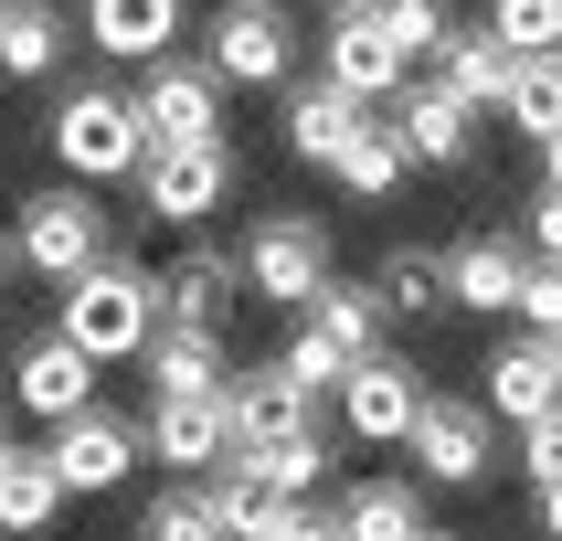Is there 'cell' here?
Here are the masks:
<instances>
[{"mask_svg":"<svg viewBox=\"0 0 562 541\" xmlns=\"http://www.w3.org/2000/svg\"><path fill=\"white\" fill-rule=\"evenodd\" d=\"M54 159L64 181H138V159H149V117H138V86H106V75H86V86L54 95Z\"/></svg>","mask_w":562,"mask_h":541,"instance_id":"1","label":"cell"},{"mask_svg":"<svg viewBox=\"0 0 562 541\" xmlns=\"http://www.w3.org/2000/svg\"><path fill=\"white\" fill-rule=\"evenodd\" d=\"M54 329L75 350H95V361H138L159 329V277L149 266H127V255H95L86 277L54 286Z\"/></svg>","mask_w":562,"mask_h":541,"instance_id":"2","label":"cell"},{"mask_svg":"<svg viewBox=\"0 0 562 541\" xmlns=\"http://www.w3.org/2000/svg\"><path fill=\"white\" fill-rule=\"evenodd\" d=\"M11 255L43 286H64V277H86L95 255H117V213L95 202V181H54V191H32L22 213H11Z\"/></svg>","mask_w":562,"mask_h":541,"instance_id":"3","label":"cell"},{"mask_svg":"<svg viewBox=\"0 0 562 541\" xmlns=\"http://www.w3.org/2000/svg\"><path fill=\"white\" fill-rule=\"evenodd\" d=\"M43 457H54L64 499H117L127 477H138V457H149V425H138V414H117L106 393H95L86 414L43 425Z\"/></svg>","mask_w":562,"mask_h":541,"instance_id":"4","label":"cell"},{"mask_svg":"<svg viewBox=\"0 0 562 541\" xmlns=\"http://www.w3.org/2000/svg\"><path fill=\"white\" fill-rule=\"evenodd\" d=\"M223 202H234V149L223 138H149V159H138V213L149 223L202 234Z\"/></svg>","mask_w":562,"mask_h":541,"instance_id":"5","label":"cell"},{"mask_svg":"<svg viewBox=\"0 0 562 541\" xmlns=\"http://www.w3.org/2000/svg\"><path fill=\"white\" fill-rule=\"evenodd\" d=\"M404 457L425 488H477V477L499 467V414L477 404V393H425L404 425Z\"/></svg>","mask_w":562,"mask_h":541,"instance_id":"6","label":"cell"},{"mask_svg":"<svg viewBox=\"0 0 562 541\" xmlns=\"http://www.w3.org/2000/svg\"><path fill=\"white\" fill-rule=\"evenodd\" d=\"M329 286V223L318 213H255L245 234V297L255 308H308Z\"/></svg>","mask_w":562,"mask_h":541,"instance_id":"7","label":"cell"},{"mask_svg":"<svg viewBox=\"0 0 562 541\" xmlns=\"http://www.w3.org/2000/svg\"><path fill=\"white\" fill-rule=\"evenodd\" d=\"M223 64L213 54H149L138 64V117H149V138H223Z\"/></svg>","mask_w":562,"mask_h":541,"instance_id":"8","label":"cell"},{"mask_svg":"<svg viewBox=\"0 0 562 541\" xmlns=\"http://www.w3.org/2000/svg\"><path fill=\"white\" fill-rule=\"evenodd\" d=\"M202 54L223 64V86H286L308 43H297V22H286L277 0H223L213 32H202Z\"/></svg>","mask_w":562,"mask_h":541,"instance_id":"9","label":"cell"},{"mask_svg":"<svg viewBox=\"0 0 562 541\" xmlns=\"http://www.w3.org/2000/svg\"><path fill=\"white\" fill-rule=\"evenodd\" d=\"M318 75H329V86H350L361 106H393V95L414 86V54L393 43V32H382V11H372V0H350V11H329Z\"/></svg>","mask_w":562,"mask_h":541,"instance_id":"10","label":"cell"},{"mask_svg":"<svg viewBox=\"0 0 562 541\" xmlns=\"http://www.w3.org/2000/svg\"><path fill=\"white\" fill-rule=\"evenodd\" d=\"M414 404H425V372H414L404 350H361L340 372V436L350 446H404Z\"/></svg>","mask_w":562,"mask_h":541,"instance_id":"11","label":"cell"},{"mask_svg":"<svg viewBox=\"0 0 562 541\" xmlns=\"http://www.w3.org/2000/svg\"><path fill=\"white\" fill-rule=\"evenodd\" d=\"M138 425H149V457L170 477H213L223 457H234V404H223V393H149Z\"/></svg>","mask_w":562,"mask_h":541,"instance_id":"12","label":"cell"},{"mask_svg":"<svg viewBox=\"0 0 562 541\" xmlns=\"http://www.w3.org/2000/svg\"><path fill=\"white\" fill-rule=\"evenodd\" d=\"M95 350H75L64 329H43V340H22L11 350V404L32 414V425H64V414H86L95 404Z\"/></svg>","mask_w":562,"mask_h":541,"instance_id":"13","label":"cell"},{"mask_svg":"<svg viewBox=\"0 0 562 541\" xmlns=\"http://www.w3.org/2000/svg\"><path fill=\"white\" fill-rule=\"evenodd\" d=\"M382 117L404 127L414 170H468V159H477V106H468V95H457V86H436V75H414V86L393 95Z\"/></svg>","mask_w":562,"mask_h":541,"instance_id":"14","label":"cell"},{"mask_svg":"<svg viewBox=\"0 0 562 541\" xmlns=\"http://www.w3.org/2000/svg\"><path fill=\"white\" fill-rule=\"evenodd\" d=\"M223 404H234V446H277L297 425H318V393L286 361H245V372H223Z\"/></svg>","mask_w":562,"mask_h":541,"instance_id":"15","label":"cell"},{"mask_svg":"<svg viewBox=\"0 0 562 541\" xmlns=\"http://www.w3.org/2000/svg\"><path fill=\"white\" fill-rule=\"evenodd\" d=\"M520 277H531V234H468V245H446V297L477 308V318L520 308Z\"/></svg>","mask_w":562,"mask_h":541,"instance_id":"16","label":"cell"},{"mask_svg":"<svg viewBox=\"0 0 562 541\" xmlns=\"http://www.w3.org/2000/svg\"><path fill=\"white\" fill-rule=\"evenodd\" d=\"M372 117L350 86H329V75H286V117H277V138H286V159H308V170H329V159L350 149V127Z\"/></svg>","mask_w":562,"mask_h":541,"instance_id":"17","label":"cell"},{"mask_svg":"<svg viewBox=\"0 0 562 541\" xmlns=\"http://www.w3.org/2000/svg\"><path fill=\"white\" fill-rule=\"evenodd\" d=\"M477 382H488L477 404L499 414V425H531V414H552V404H562V372H552V340H541V329H520V340H499Z\"/></svg>","mask_w":562,"mask_h":541,"instance_id":"18","label":"cell"},{"mask_svg":"<svg viewBox=\"0 0 562 541\" xmlns=\"http://www.w3.org/2000/svg\"><path fill=\"white\" fill-rule=\"evenodd\" d=\"M181 22H191V0H86V43H95L106 64L170 54V43H181Z\"/></svg>","mask_w":562,"mask_h":541,"instance_id":"19","label":"cell"},{"mask_svg":"<svg viewBox=\"0 0 562 541\" xmlns=\"http://www.w3.org/2000/svg\"><path fill=\"white\" fill-rule=\"evenodd\" d=\"M234 297H245V255H223V245H191L159 277V318H191V329H223Z\"/></svg>","mask_w":562,"mask_h":541,"instance_id":"20","label":"cell"},{"mask_svg":"<svg viewBox=\"0 0 562 541\" xmlns=\"http://www.w3.org/2000/svg\"><path fill=\"white\" fill-rule=\"evenodd\" d=\"M509 64H520V43H499V32L488 22H457L436 43V64H425V75H436V86H457L477 106V117H499V95H509Z\"/></svg>","mask_w":562,"mask_h":541,"instance_id":"21","label":"cell"},{"mask_svg":"<svg viewBox=\"0 0 562 541\" xmlns=\"http://www.w3.org/2000/svg\"><path fill=\"white\" fill-rule=\"evenodd\" d=\"M138 372H149V393H223V329H191V318H159L149 350H138Z\"/></svg>","mask_w":562,"mask_h":541,"instance_id":"22","label":"cell"},{"mask_svg":"<svg viewBox=\"0 0 562 541\" xmlns=\"http://www.w3.org/2000/svg\"><path fill=\"white\" fill-rule=\"evenodd\" d=\"M64 520V477L43 446H0V541H43Z\"/></svg>","mask_w":562,"mask_h":541,"instance_id":"23","label":"cell"},{"mask_svg":"<svg viewBox=\"0 0 562 541\" xmlns=\"http://www.w3.org/2000/svg\"><path fill=\"white\" fill-rule=\"evenodd\" d=\"M425 531V477H350L340 488V541H414Z\"/></svg>","mask_w":562,"mask_h":541,"instance_id":"24","label":"cell"},{"mask_svg":"<svg viewBox=\"0 0 562 541\" xmlns=\"http://www.w3.org/2000/svg\"><path fill=\"white\" fill-rule=\"evenodd\" d=\"M297 318H308V329H329V340L361 361V350H382V329H393V297H382V277H340V266H329V286H318Z\"/></svg>","mask_w":562,"mask_h":541,"instance_id":"25","label":"cell"},{"mask_svg":"<svg viewBox=\"0 0 562 541\" xmlns=\"http://www.w3.org/2000/svg\"><path fill=\"white\" fill-rule=\"evenodd\" d=\"M404 170H414V149H404V127L382 117V106L350 127V149L329 159V181H340L350 202H393V191H404Z\"/></svg>","mask_w":562,"mask_h":541,"instance_id":"26","label":"cell"},{"mask_svg":"<svg viewBox=\"0 0 562 541\" xmlns=\"http://www.w3.org/2000/svg\"><path fill=\"white\" fill-rule=\"evenodd\" d=\"M64 43H75V32H64L54 0H11V11H0V75H11V86H54Z\"/></svg>","mask_w":562,"mask_h":541,"instance_id":"27","label":"cell"},{"mask_svg":"<svg viewBox=\"0 0 562 541\" xmlns=\"http://www.w3.org/2000/svg\"><path fill=\"white\" fill-rule=\"evenodd\" d=\"M234 457H245V467L266 477L277 499H308V488H329V467H340L318 425H297V436H277V446H234Z\"/></svg>","mask_w":562,"mask_h":541,"instance_id":"28","label":"cell"},{"mask_svg":"<svg viewBox=\"0 0 562 541\" xmlns=\"http://www.w3.org/2000/svg\"><path fill=\"white\" fill-rule=\"evenodd\" d=\"M138 541H234V531H223V509H213L202 477H170V488L138 509Z\"/></svg>","mask_w":562,"mask_h":541,"instance_id":"29","label":"cell"},{"mask_svg":"<svg viewBox=\"0 0 562 541\" xmlns=\"http://www.w3.org/2000/svg\"><path fill=\"white\" fill-rule=\"evenodd\" d=\"M499 117L520 127V138H552V127H562V54H520V64H509Z\"/></svg>","mask_w":562,"mask_h":541,"instance_id":"30","label":"cell"},{"mask_svg":"<svg viewBox=\"0 0 562 541\" xmlns=\"http://www.w3.org/2000/svg\"><path fill=\"white\" fill-rule=\"evenodd\" d=\"M382 297H393V318H446V308H457V297H446V255L393 245V255H382Z\"/></svg>","mask_w":562,"mask_h":541,"instance_id":"31","label":"cell"},{"mask_svg":"<svg viewBox=\"0 0 562 541\" xmlns=\"http://www.w3.org/2000/svg\"><path fill=\"white\" fill-rule=\"evenodd\" d=\"M202 488H213V509H223V531H234V541H255L266 520H277V488H266V477H255L245 457H223V467L202 477Z\"/></svg>","mask_w":562,"mask_h":541,"instance_id":"32","label":"cell"},{"mask_svg":"<svg viewBox=\"0 0 562 541\" xmlns=\"http://www.w3.org/2000/svg\"><path fill=\"white\" fill-rule=\"evenodd\" d=\"M477 22L499 43H520V54H562V0H488Z\"/></svg>","mask_w":562,"mask_h":541,"instance_id":"33","label":"cell"},{"mask_svg":"<svg viewBox=\"0 0 562 541\" xmlns=\"http://www.w3.org/2000/svg\"><path fill=\"white\" fill-rule=\"evenodd\" d=\"M372 11H382V32H393L414 64H436V43L457 32V11H446V0H372Z\"/></svg>","mask_w":562,"mask_h":541,"instance_id":"34","label":"cell"},{"mask_svg":"<svg viewBox=\"0 0 562 541\" xmlns=\"http://www.w3.org/2000/svg\"><path fill=\"white\" fill-rule=\"evenodd\" d=\"M277 361H286L297 382H308V393H340V372H350V350L329 340V329H308V318H297V340H286Z\"/></svg>","mask_w":562,"mask_h":541,"instance_id":"35","label":"cell"},{"mask_svg":"<svg viewBox=\"0 0 562 541\" xmlns=\"http://www.w3.org/2000/svg\"><path fill=\"white\" fill-rule=\"evenodd\" d=\"M520 329H562V255H531V277H520Z\"/></svg>","mask_w":562,"mask_h":541,"instance_id":"36","label":"cell"},{"mask_svg":"<svg viewBox=\"0 0 562 541\" xmlns=\"http://www.w3.org/2000/svg\"><path fill=\"white\" fill-rule=\"evenodd\" d=\"M520 477H531V488H541V477H562V404L520 425Z\"/></svg>","mask_w":562,"mask_h":541,"instance_id":"37","label":"cell"},{"mask_svg":"<svg viewBox=\"0 0 562 541\" xmlns=\"http://www.w3.org/2000/svg\"><path fill=\"white\" fill-rule=\"evenodd\" d=\"M255 541H340V509H308V499H277V520Z\"/></svg>","mask_w":562,"mask_h":541,"instance_id":"38","label":"cell"},{"mask_svg":"<svg viewBox=\"0 0 562 541\" xmlns=\"http://www.w3.org/2000/svg\"><path fill=\"white\" fill-rule=\"evenodd\" d=\"M520 234H531V255H562V191H552V181L531 191V213H520Z\"/></svg>","mask_w":562,"mask_h":541,"instance_id":"39","label":"cell"},{"mask_svg":"<svg viewBox=\"0 0 562 541\" xmlns=\"http://www.w3.org/2000/svg\"><path fill=\"white\" fill-rule=\"evenodd\" d=\"M531 520H541V541H562V477H541V488H531Z\"/></svg>","mask_w":562,"mask_h":541,"instance_id":"40","label":"cell"},{"mask_svg":"<svg viewBox=\"0 0 562 541\" xmlns=\"http://www.w3.org/2000/svg\"><path fill=\"white\" fill-rule=\"evenodd\" d=\"M531 149H541V181L562 191V127H552V138H531Z\"/></svg>","mask_w":562,"mask_h":541,"instance_id":"41","label":"cell"},{"mask_svg":"<svg viewBox=\"0 0 562 541\" xmlns=\"http://www.w3.org/2000/svg\"><path fill=\"white\" fill-rule=\"evenodd\" d=\"M11 277H22V255H11V234H0V297H11Z\"/></svg>","mask_w":562,"mask_h":541,"instance_id":"42","label":"cell"},{"mask_svg":"<svg viewBox=\"0 0 562 541\" xmlns=\"http://www.w3.org/2000/svg\"><path fill=\"white\" fill-rule=\"evenodd\" d=\"M11 414H22V404H0V446H11Z\"/></svg>","mask_w":562,"mask_h":541,"instance_id":"43","label":"cell"},{"mask_svg":"<svg viewBox=\"0 0 562 541\" xmlns=\"http://www.w3.org/2000/svg\"><path fill=\"white\" fill-rule=\"evenodd\" d=\"M541 340H552V372H562V329H541Z\"/></svg>","mask_w":562,"mask_h":541,"instance_id":"44","label":"cell"},{"mask_svg":"<svg viewBox=\"0 0 562 541\" xmlns=\"http://www.w3.org/2000/svg\"><path fill=\"white\" fill-rule=\"evenodd\" d=\"M414 541H457V531H436V520H425V531H414Z\"/></svg>","mask_w":562,"mask_h":541,"instance_id":"45","label":"cell"},{"mask_svg":"<svg viewBox=\"0 0 562 541\" xmlns=\"http://www.w3.org/2000/svg\"><path fill=\"white\" fill-rule=\"evenodd\" d=\"M318 11H350V0H318Z\"/></svg>","mask_w":562,"mask_h":541,"instance_id":"46","label":"cell"},{"mask_svg":"<svg viewBox=\"0 0 562 541\" xmlns=\"http://www.w3.org/2000/svg\"><path fill=\"white\" fill-rule=\"evenodd\" d=\"M0 11H11V0H0Z\"/></svg>","mask_w":562,"mask_h":541,"instance_id":"47","label":"cell"}]
</instances>
